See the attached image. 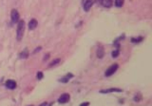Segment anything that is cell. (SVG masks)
Masks as SVG:
<instances>
[{"label": "cell", "instance_id": "cell-1", "mask_svg": "<svg viewBox=\"0 0 152 106\" xmlns=\"http://www.w3.org/2000/svg\"><path fill=\"white\" fill-rule=\"evenodd\" d=\"M26 28V23L23 20L18 21L17 30H16V39L17 41L20 42L22 40Z\"/></svg>", "mask_w": 152, "mask_h": 106}, {"label": "cell", "instance_id": "cell-2", "mask_svg": "<svg viewBox=\"0 0 152 106\" xmlns=\"http://www.w3.org/2000/svg\"><path fill=\"white\" fill-rule=\"evenodd\" d=\"M119 68V65L116 63L113 64L111 65L105 71L104 75L106 77H110L112 75H113L118 69Z\"/></svg>", "mask_w": 152, "mask_h": 106}, {"label": "cell", "instance_id": "cell-3", "mask_svg": "<svg viewBox=\"0 0 152 106\" xmlns=\"http://www.w3.org/2000/svg\"><path fill=\"white\" fill-rule=\"evenodd\" d=\"M10 17H11V20L13 23H17L18 22L19 19H20V14L18 11L15 9L13 8L11 11V14H10Z\"/></svg>", "mask_w": 152, "mask_h": 106}, {"label": "cell", "instance_id": "cell-4", "mask_svg": "<svg viewBox=\"0 0 152 106\" xmlns=\"http://www.w3.org/2000/svg\"><path fill=\"white\" fill-rule=\"evenodd\" d=\"M94 2L95 0H83V7L84 11L86 12L89 11Z\"/></svg>", "mask_w": 152, "mask_h": 106}, {"label": "cell", "instance_id": "cell-5", "mask_svg": "<svg viewBox=\"0 0 152 106\" xmlns=\"http://www.w3.org/2000/svg\"><path fill=\"white\" fill-rule=\"evenodd\" d=\"M69 99L70 95L68 93H64L59 97L58 99V102L61 104H64L68 102Z\"/></svg>", "mask_w": 152, "mask_h": 106}, {"label": "cell", "instance_id": "cell-6", "mask_svg": "<svg viewBox=\"0 0 152 106\" xmlns=\"http://www.w3.org/2000/svg\"><path fill=\"white\" fill-rule=\"evenodd\" d=\"M122 91H123V90L120 88H108V89H101L99 91V93H103V94H106V93H111V92H121Z\"/></svg>", "mask_w": 152, "mask_h": 106}, {"label": "cell", "instance_id": "cell-7", "mask_svg": "<svg viewBox=\"0 0 152 106\" xmlns=\"http://www.w3.org/2000/svg\"><path fill=\"white\" fill-rule=\"evenodd\" d=\"M5 86L11 90H14L17 87V82L12 79H8L5 82Z\"/></svg>", "mask_w": 152, "mask_h": 106}, {"label": "cell", "instance_id": "cell-8", "mask_svg": "<svg viewBox=\"0 0 152 106\" xmlns=\"http://www.w3.org/2000/svg\"><path fill=\"white\" fill-rule=\"evenodd\" d=\"M96 55H97V58H100V59L103 58L104 55V49L103 46L101 44H100L97 46V49L96 51Z\"/></svg>", "mask_w": 152, "mask_h": 106}, {"label": "cell", "instance_id": "cell-9", "mask_svg": "<svg viewBox=\"0 0 152 106\" xmlns=\"http://www.w3.org/2000/svg\"><path fill=\"white\" fill-rule=\"evenodd\" d=\"M74 76V74H73L72 73H67L65 76H63L62 77L60 78V79L58 80V81H59V82H61V83H68V82H69V79H71V78H72Z\"/></svg>", "mask_w": 152, "mask_h": 106}, {"label": "cell", "instance_id": "cell-10", "mask_svg": "<svg viewBox=\"0 0 152 106\" xmlns=\"http://www.w3.org/2000/svg\"><path fill=\"white\" fill-rule=\"evenodd\" d=\"M29 57V51L27 48H25L18 54V57L20 59H27Z\"/></svg>", "mask_w": 152, "mask_h": 106}, {"label": "cell", "instance_id": "cell-11", "mask_svg": "<svg viewBox=\"0 0 152 106\" xmlns=\"http://www.w3.org/2000/svg\"><path fill=\"white\" fill-rule=\"evenodd\" d=\"M113 0H101L100 4H101L103 7L106 8H109L113 5Z\"/></svg>", "mask_w": 152, "mask_h": 106}, {"label": "cell", "instance_id": "cell-12", "mask_svg": "<svg viewBox=\"0 0 152 106\" xmlns=\"http://www.w3.org/2000/svg\"><path fill=\"white\" fill-rule=\"evenodd\" d=\"M38 21L36 18H31L28 23V27L30 30H34L37 26Z\"/></svg>", "mask_w": 152, "mask_h": 106}, {"label": "cell", "instance_id": "cell-13", "mask_svg": "<svg viewBox=\"0 0 152 106\" xmlns=\"http://www.w3.org/2000/svg\"><path fill=\"white\" fill-rule=\"evenodd\" d=\"M144 39V37L142 36H138V37H132L131 38V42L134 43H138L141 42Z\"/></svg>", "mask_w": 152, "mask_h": 106}, {"label": "cell", "instance_id": "cell-14", "mask_svg": "<svg viewBox=\"0 0 152 106\" xmlns=\"http://www.w3.org/2000/svg\"><path fill=\"white\" fill-rule=\"evenodd\" d=\"M60 61H61V58H55V59L53 60L49 64V67H52L55 66L56 65L60 63Z\"/></svg>", "mask_w": 152, "mask_h": 106}, {"label": "cell", "instance_id": "cell-15", "mask_svg": "<svg viewBox=\"0 0 152 106\" xmlns=\"http://www.w3.org/2000/svg\"><path fill=\"white\" fill-rule=\"evenodd\" d=\"M142 95H141V93L140 92L137 93L135 95V96H134V98H133L134 101L135 102H140V101L142 100Z\"/></svg>", "mask_w": 152, "mask_h": 106}, {"label": "cell", "instance_id": "cell-16", "mask_svg": "<svg viewBox=\"0 0 152 106\" xmlns=\"http://www.w3.org/2000/svg\"><path fill=\"white\" fill-rule=\"evenodd\" d=\"M125 0H115V5L118 8H121L124 4Z\"/></svg>", "mask_w": 152, "mask_h": 106}, {"label": "cell", "instance_id": "cell-17", "mask_svg": "<svg viewBox=\"0 0 152 106\" xmlns=\"http://www.w3.org/2000/svg\"><path fill=\"white\" fill-rule=\"evenodd\" d=\"M119 50L118 49H116V50H114L112 52L111 55L113 58H116L119 56Z\"/></svg>", "mask_w": 152, "mask_h": 106}, {"label": "cell", "instance_id": "cell-18", "mask_svg": "<svg viewBox=\"0 0 152 106\" xmlns=\"http://www.w3.org/2000/svg\"><path fill=\"white\" fill-rule=\"evenodd\" d=\"M36 77L38 80H41L43 77V73L42 71H39L37 72V74H36Z\"/></svg>", "mask_w": 152, "mask_h": 106}, {"label": "cell", "instance_id": "cell-19", "mask_svg": "<svg viewBox=\"0 0 152 106\" xmlns=\"http://www.w3.org/2000/svg\"><path fill=\"white\" fill-rule=\"evenodd\" d=\"M42 47L41 46H37V47L34 49V50L33 51V54H36V53L39 52H40V51L42 50Z\"/></svg>", "mask_w": 152, "mask_h": 106}, {"label": "cell", "instance_id": "cell-20", "mask_svg": "<svg viewBox=\"0 0 152 106\" xmlns=\"http://www.w3.org/2000/svg\"><path fill=\"white\" fill-rule=\"evenodd\" d=\"M49 58H50V54H49V53H46V54H45V55H44L43 60L44 61H47Z\"/></svg>", "mask_w": 152, "mask_h": 106}, {"label": "cell", "instance_id": "cell-21", "mask_svg": "<svg viewBox=\"0 0 152 106\" xmlns=\"http://www.w3.org/2000/svg\"><path fill=\"white\" fill-rule=\"evenodd\" d=\"M89 105H90V102H84L81 103L80 105V106H88Z\"/></svg>", "mask_w": 152, "mask_h": 106}, {"label": "cell", "instance_id": "cell-22", "mask_svg": "<svg viewBox=\"0 0 152 106\" xmlns=\"http://www.w3.org/2000/svg\"><path fill=\"white\" fill-rule=\"evenodd\" d=\"M47 104H48V103H47L46 102H43V103H42V104L40 105V106H42V105H47Z\"/></svg>", "mask_w": 152, "mask_h": 106}]
</instances>
